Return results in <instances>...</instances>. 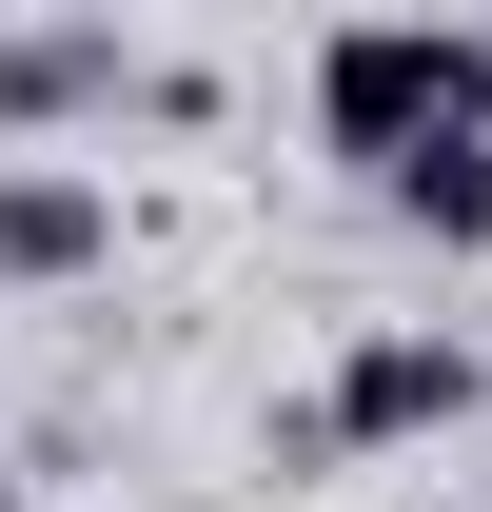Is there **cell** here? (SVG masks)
Masks as SVG:
<instances>
[{
    "instance_id": "3",
    "label": "cell",
    "mask_w": 492,
    "mask_h": 512,
    "mask_svg": "<svg viewBox=\"0 0 492 512\" xmlns=\"http://www.w3.org/2000/svg\"><path fill=\"white\" fill-rule=\"evenodd\" d=\"M158 60H138L119 20H0V158H60L79 119H138Z\"/></svg>"
},
{
    "instance_id": "1",
    "label": "cell",
    "mask_w": 492,
    "mask_h": 512,
    "mask_svg": "<svg viewBox=\"0 0 492 512\" xmlns=\"http://www.w3.org/2000/svg\"><path fill=\"white\" fill-rule=\"evenodd\" d=\"M315 138L394 178L433 138H492V20H335L315 40Z\"/></svg>"
},
{
    "instance_id": "7",
    "label": "cell",
    "mask_w": 492,
    "mask_h": 512,
    "mask_svg": "<svg viewBox=\"0 0 492 512\" xmlns=\"http://www.w3.org/2000/svg\"><path fill=\"white\" fill-rule=\"evenodd\" d=\"M0 512H20V473H0Z\"/></svg>"
},
{
    "instance_id": "5",
    "label": "cell",
    "mask_w": 492,
    "mask_h": 512,
    "mask_svg": "<svg viewBox=\"0 0 492 512\" xmlns=\"http://www.w3.org/2000/svg\"><path fill=\"white\" fill-rule=\"evenodd\" d=\"M374 217H394V237H433V256H492V138L394 158V178H374Z\"/></svg>"
},
{
    "instance_id": "4",
    "label": "cell",
    "mask_w": 492,
    "mask_h": 512,
    "mask_svg": "<svg viewBox=\"0 0 492 512\" xmlns=\"http://www.w3.org/2000/svg\"><path fill=\"white\" fill-rule=\"evenodd\" d=\"M119 256V178L99 158H0V296H60Z\"/></svg>"
},
{
    "instance_id": "2",
    "label": "cell",
    "mask_w": 492,
    "mask_h": 512,
    "mask_svg": "<svg viewBox=\"0 0 492 512\" xmlns=\"http://www.w3.org/2000/svg\"><path fill=\"white\" fill-rule=\"evenodd\" d=\"M473 394H492V355L453 316H355L335 375H315L276 434H296V453H433V434H473Z\"/></svg>"
},
{
    "instance_id": "6",
    "label": "cell",
    "mask_w": 492,
    "mask_h": 512,
    "mask_svg": "<svg viewBox=\"0 0 492 512\" xmlns=\"http://www.w3.org/2000/svg\"><path fill=\"white\" fill-rule=\"evenodd\" d=\"M414 512H492V493H414Z\"/></svg>"
}]
</instances>
